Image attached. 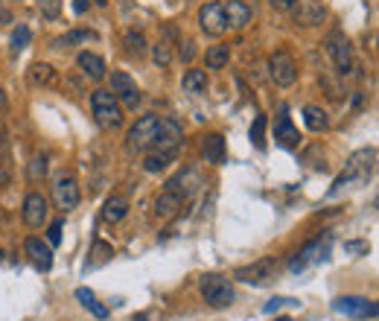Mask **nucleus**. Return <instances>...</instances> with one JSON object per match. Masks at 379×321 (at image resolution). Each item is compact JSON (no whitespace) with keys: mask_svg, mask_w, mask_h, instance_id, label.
Returning <instances> with one entry per match:
<instances>
[{"mask_svg":"<svg viewBox=\"0 0 379 321\" xmlns=\"http://www.w3.org/2000/svg\"><path fill=\"white\" fill-rule=\"evenodd\" d=\"M91 111H94V120L100 123L105 132H114V128L123 126V105L117 103V96L105 88L91 94Z\"/></svg>","mask_w":379,"mask_h":321,"instance_id":"f257e3e1","label":"nucleus"},{"mask_svg":"<svg viewBox=\"0 0 379 321\" xmlns=\"http://www.w3.org/2000/svg\"><path fill=\"white\" fill-rule=\"evenodd\" d=\"M373 160H376V152H373V149H356V152L348 158V167L341 170V175L336 179L333 190H329V196H333V193H339V190H344L348 184L365 181L368 175H371V170H373Z\"/></svg>","mask_w":379,"mask_h":321,"instance_id":"f03ea898","label":"nucleus"},{"mask_svg":"<svg viewBox=\"0 0 379 321\" xmlns=\"http://www.w3.org/2000/svg\"><path fill=\"white\" fill-rule=\"evenodd\" d=\"M199 289H202V298L210 304V307H216V310L230 307V304L237 301L234 283H230L228 278H222V275H202Z\"/></svg>","mask_w":379,"mask_h":321,"instance_id":"7ed1b4c3","label":"nucleus"},{"mask_svg":"<svg viewBox=\"0 0 379 321\" xmlns=\"http://www.w3.org/2000/svg\"><path fill=\"white\" fill-rule=\"evenodd\" d=\"M324 44H327V53H329V59H333V64H336V70H339L341 76L353 73L356 61H353V44L348 41V36L336 29V32H329Z\"/></svg>","mask_w":379,"mask_h":321,"instance_id":"20e7f679","label":"nucleus"},{"mask_svg":"<svg viewBox=\"0 0 379 321\" xmlns=\"http://www.w3.org/2000/svg\"><path fill=\"white\" fill-rule=\"evenodd\" d=\"M158 123H161V117H158V114H143L135 126L128 128V140H126V147H128L131 152H146V149H152L155 135H158Z\"/></svg>","mask_w":379,"mask_h":321,"instance_id":"39448f33","label":"nucleus"},{"mask_svg":"<svg viewBox=\"0 0 379 321\" xmlns=\"http://www.w3.org/2000/svg\"><path fill=\"white\" fill-rule=\"evenodd\" d=\"M269 73L280 88H289V85H295V79H298V64H295V59L286 50H274L269 56Z\"/></svg>","mask_w":379,"mask_h":321,"instance_id":"423d86ee","label":"nucleus"},{"mask_svg":"<svg viewBox=\"0 0 379 321\" xmlns=\"http://www.w3.org/2000/svg\"><path fill=\"white\" fill-rule=\"evenodd\" d=\"M327 251H329V234H321V237H315L312 243H306L298 254L292 257V263H289V269L298 275V271H304L306 266H312L315 260H324L327 257Z\"/></svg>","mask_w":379,"mask_h":321,"instance_id":"0eeeda50","label":"nucleus"},{"mask_svg":"<svg viewBox=\"0 0 379 321\" xmlns=\"http://www.w3.org/2000/svg\"><path fill=\"white\" fill-rule=\"evenodd\" d=\"M274 271H277V260L274 257H262V260H254L248 266H242L237 269V281L242 283H251V286H262V283H269L274 278Z\"/></svg>","mask_w":379,"mask_h":321,"instance_id":"6e6552de","label":"nucleus"},{"mask_svg":"<svg viewBox=\"0 0 379 321\" xmlns=\"http://www.w3.org/2000/svg\"><path fill=\"white\" fill-rule=\"evenodd\" d=\"M21 219H24V225H27V228H32V231H38L41 225L47 222V199L41 196L38 190H29L27 196H24Z\"/></svg>","mask_w":379,"mask_h":321,"instance_id":"1a4fd4ad","label":"nucleus"},{"mask_svg":"<svg viewBox=\"0 0 379 321\" xmlns=\"http://www.w3.org/2000/svg\"><path fill=\"white\" fill-rule=\"evenodd\" d=\"M199 24H202V29L207 32V36H213V38H219V36H225L228 32V18H225V6L222 3H205L202 9H199Z\"/></svg>","mask_w":379,"mask_h":321,"instance_id":"9d476101","label":"nucleus"},{"mask_svg":"<svg viewBox=\"0 0 379 321\" xmlns=\"http://www.w3.org/2000/svg\"><path fill=\"white\" fill-rule=\"evenodd\" d=\"M333 310L348 315V318H371V315H376V304L362 298V295H341L333 301Z\"/></svg>","mask_w":379,"mask_h":321,"instance_id":"9b49d317","label":"nucleus"},{"mask_svg":"<svg viewBox=\"0 0 379 321\" xmlns=\"http://www.w3.org/2000/svg\"><path fill=\"white\" fill-rule=\"evenodd\" d=\"M111 94L117 96V103L126 105V108H138V103H140V91L135 85V79L123 70L111 73Z\"/></svg>","mask_w":379,"mask_h":321,"instance_id":"f8f14e48","label":"nucleus"},{"mask_svg":"<svg viewBox=\"0 0 379 321\" xmlns=\"http://www.w3.org/2000/svg\"><path fill=\"white\" fill-rule=\"evenodd\" d=\"M181 140H184V128H181V123L172 120V117H161L152 149H178Z\"/></svg>","mask_w":379,"mask_h":321,"instance_id":"ddd939ff","label":"nucleus"},{"mask_svg":"<svg viewBox=\"0 0 379 321\" xmlns=\"http://www.w3.org/2000/svg\"><path fill=\"white\" fill-rule=\"evenodd\" d=\"M79 181L73 179V175H61V179H56L53 184V202L61 207V211H73V207L79 204Z\"/></svg>","mask_w":379,"mask_h":321,"instance_id":"4468645a","label":"nucleus"},{"mask_svg":"<svg viewBox=\"0 0 379 321\" xmlns=\"http://www.w3.org/2000/svg\"><path fill=\"white\" fill-rule=\"evenodd\" d=\"M199 187H202V175H199V170H195V167L181 170V172L175 175V179H170V181H167V190L178 193L181 199H193L195 193H199Z\"/></svg>","mask_w":379,"mask_h":321,"instance_id":"2eb2a0df","label":"nucleus"},{"mask_svg":"<svg viewBox=\"0 0 379 321\" xmlns=\"http://www.w3.org/2000/svg\"><path fill=\"white\" fill-rule=\"evenodd\" d=\"M274 140H277L283 149H295V147L301 143V132L295 128V123H292V117H289L286 108H280V114L274 117Z\"/></svg>","mask_w":379,"mask_h":321,"instance_id":"dca6fc26","label":"nucleus"},{"mask_svg":"<svg viewBox=\"0 0 379 321\" xmlns=\"http://www.w3.org/2000/svg\"><path fill=\"white\" fill-rule=\"evenodd\" d=\"M24 251H27V257H29V263L36 266L38 271H50V269H53V251H50V246H47L44 239L27 237V239H24Z\"/></svg>","mask_w":379,"mask_h":321,"instance_id":"f3484780","label":"nucleus"},{"mask_svg":"<svg viewBox=\"0 0 379 321\" xmlns=\"http://www.w3.org/2000/svg\"><path fill=\"white\" fill-rule=\"evenodd\" d=\"M76 64H79V70L85 73L88 79H94V82H100V79H105V59L103 56H96L91 50H82L76 56Z\"/></svg>","mask_w":379,"mask_h":321,"instance_id":"a211bd4d","label":"nucleus"},{"mask_svg":"<svg viewBox=\"0 0 379 321\" xmlns=\"http://www.w3.org/2000/svg\"><path fill=\"white\" fill-rule=\"evenodd\" d=\"M225 6V18H228V29H245L251 24V9L242 3V0H228Z\"/></svg>","mask_w":379,"mask_h":321,"instance_id":"6ab92c4d","label":"nucleus"},{"mask_svg":"<svg viewBox=\"0 0 379 321\" xmlns=\"http://www.w3.org/2000/svg\"><path fill=\"white\" fill-rule=\"evenodd\" d=\"M181 204H184V199H181L178 193L163 187V193H158V199H155V216L158 219H170V216H175L181 211Z\"/></svg>","mask_w":379,"mask_h":321,"instance_id":"aec40b11","label":"nucleus"},{"mask_svg":"<svg viewBox=\"0 0 379 321\" xmlns=\"http://www.w3.org/2000/svg\"><path fill=\"white\" fill-rule=\"evenodd\" d=\"M202 155L207 164H222L225 160V137L219 132H207L202 137Z\"/></svg>","mask_w":379,"mask_h":321,"instance_id":"412c9836","label":"nucleus"},{"mask_svg":"<svg viewBox=\"0 0 379 321\" xmlns=\"http://www.w3.org/2000/svg\"><path fill=\"white\" fill-rule=\"evenodd\" d=\"M175 158H178V149H152L143 160V170L146 172H163Z\"/></svg>","mask_w":379,"mask_h":321,"instance_id":"4be33fe9","label":"nucleus"},{"mask_svg":"<svg viewBox=\"0 0 379 321\" xmlns=\"http://www.w3.org/2000/svg\"><path fill=\"white\" fill-rule=\"evenodd\" d=\"M27 82H29V85H38V88L53 85V82H56V68H53V64H47V61H36V64H32V68L27 70Z\"/></svg>","mask_w":379,"mask_h":321,"instance_id":"5701e85b","label":"nucleus"},{"mask_svg":"<svg viewBox=\"0 0 379 321\" xmlns=\"http://www.w3.org/2000/svg\"><path fill=\"white\" fill-rule=\"evenodd\" d=\"M128 216V199L126 196H111L105 199V207H103V219L105 222H123Z\"/></svg>","mask_w":379,"mask_h":321,"instance_id":"b1692460","label":"nucleus"},{"mask_svg":"<svg viewBox=\"0 0 379 321\" xmlns=\"http://www.w3.org/2000/svg\"><path fill=\"white\" fill-rule=\"evenodd\" d=\"M228 61H230L228 44H213L210 50L205 53V68L207 70H222V68H228Z\"/></svg>","mask_w":379,"mask_h":321,"instance_id":"393cba45","label":"nucleus"},{"mask_svg":"<svg viewBox=\"0 0 379 321\" xmlns=\"http://www.w3.org/2000/svg\"><path fill=\"white\" fill-rule=\"evenodd\" d=\"M76 301H79L82 307H85V310H88L94 318H108V307H103V304L96 301V295L91 292V289H85V286L76 289Z\"/></svg>","mask_w":379,"mask_h":321,"instance_id":"a878e982","label":"nucleus"},{"mask_svg":"<svg viewBox=\"0 0 379 321\" xmlns=\"http://www.w3.org/2000/svg\"><path fill=\"white\" fill-rule=\"evenodd\" d=\"M181 88H184L187 94H205V91H207V73L199 70V68L187 70L184 79H181Z\"/></svg>","mask_w":379,"mask_h":321,"instance_id":"bb28decb","label":"nucleus"},{"mask_svg":"<svg viewBox=\"0 0 379 321\" xmlns=\"http://www.w3.org/2000/svg\"><path fill=\"white\" fill-rule=\"evenodd\" d=\"M304 123H306L309 132H324V128L329 126L324 108H318V105H306L304 108Z\"/></svg>","mask_w":379,"mask_h":321,"instance_id":"cd10ccee","label":"nucleus"},{"mask_svg":"<svg viewBox=\"0 0 379 321\" xmlns=\"http://www.w3.org/2000/svg\"><path fill=\"white\" fill-rule=\"evenodd\" d=\"M123 47H126V53L131 56V59H140V56H146V38L140 36V32H126L123 36Z\"/></svg>","mask_w":379,"mask_h":321,"instance_id":"c85d7f7f","label":"nucleus"},{"mask_svg":"<svg viewBox=\"0 0 379 321\" xmlns=\"http://www.w3.org/2000/svg\"><path fill=\"white\" fill-rule=\"evenodd\" d=\"M96 36L91 29H70L68 36H61V38H56L53 41V47H73V44H82V41H94Z\"/></svg>","mask_w":379,"mask_h":321,"instance_id":"c756f323","label":"nucleus"},{"mask_svg":"<svg viewBox=\"0 0 379 321\" xmlns=\"http://www.w3.org/2000/svg\"><path fill=\"white\" fill-rule=\"evenodd\" d=\"M152 61L158 64V68H170V64H172V44L170 41H158L152 47Z\"/></svg>","mask_w":379,"mask_h":321,"instance_id":"7c9ffc66","label":"nucleus"},{"mask_svg":"<svg viewBox=\"0 0 379 321\" xmlns=\"http://www.w3.org/2000/svg\"><path fill=\"white\" fill-rule=\"evenodd\" d=\"M29 38H32V32H29V27H15L12 29V38H9V47H12V53H21L24 47L29 44Z\"/></svg>","mask_w":379,"mask_h":321,"instance_id":"2f4dec72","label":"nucleus"},{"mask_svg":"<svg viewBox=\"0 0 379 321\" xmlns=\"http://www.w3.org/2000/svg\"><path fill=\"white\" fill-rule=\"evenodd\" d=\"M318 21H324V6L306 3V6L298 12V24H318Z\"/></svg>","mask_w":379,"mask_h":321,"instance_id":"473e14b6","label":"nucleus"},{"mask_svg":"<svg viewBox=\"0 0 379 321\" xmlns=\"http://www.w3.org/2000/svg\"><path fill=\"white\" fill-rule=\"evenodd\" d=\"M251 143L257 149L266 147V117H262V114H257L254 123H251Z\"/></svg>","mask_w":379,"mask_h":321,"instance_id":"72a5a7b5","label":"nucleus"},{"mask_svg":"<svg viewBox=\"0 0 379 321\" xmlns=\"http://www.w3.org/2000/svg\"><path fill=\"white\" fill-rule=\"evenodd\" d=\"M38 9L47 21H59L61 18V0H38Z\"/></svg>","mask_w":379,"mask_h":321,"instance_id":"f704fd0d","label":"nucleus"},{"mask_svg":"<svg viewBox=\"0 0 379 321\" xmlns=\"http://www.w3.org/2000/svg\"><path fill=\"white\" fill-rule=\"evenodd\" d=\"M283 307H298V301H292V298H272V301L266 304V313L272 315V313L283 310Z\"/></svg>","mask_w":379,"mask_h":321,"instance_id":"c9c22d12","label":"nucleus"},{"mask_svg":"<svg viewBox=\"0 0 379 321\" xmlns=\"http://www.w3.org/2000/svg\"><path fill=\"white\" fill-rule=\"evenodd\" d=\"M47 172V155H36L32 158V164H29V175H36V179H41V175Z\"/></svg>","mask_w":379,"mask_h":321,"instance_id":"e433bc0d","label":"nucleus"},{"mask_svg":"<svg viewBox=\"0 0 379 321\" xmlns=\"http://www.w3.org/2000/svg\"><path fill=\"white\" fill-rule=\"evenodd\" d=\"M91 254H94V260L100 263V260H108V257H111L114 251H111V246H108V243H103V239H100V243H94V251H91Z\"/></svg>","mask_w":379,"mask_h":321,"instance_id":"4c0bfd02","label":"nucleus"},{"mask_svg":"<svg viewBox=\"0 0 379 321\" xmlns=\"http://www.w3.org/2000/svg\"><path fill=\"white\" fill-rule=\"evenodd\" d=\"M61 228L64 225L56 219V222H50V231H47V239H50V246H59L61 243Z\"/></svg>","mask_w":379,"mask_h":321,"instance_id":"58836bf2","label":"nucleus"},{"mask_svg":"<svg viewBox=\"0 0 379 321\" xmlns=\"http://www.w3.org/2000/svg\"><path fill=\"white\" fill-rule=\"evenodd\" d=\"M272 3H274L280 12H292L295 6H298V0H272Z\"/></svg>","mask_w":379,"mask_h":321,"instance_id":"ea45409f","label":"nucleus"},{"mask_svg":"<svg viewBox=\"0 0 379 321\" xmlns=\"http://www.w3.org/2000/svg\"><path fill=\"white\" fill-rule=\"evenodd\" d=\"M0 24H12V12L6 9L3 0H0Z\"/></svg>","mask_w":379,"mask_h":321,"instance_id":"a19ab883","label":"nucleus"},{"mask_svg":"<svg viewBox=\"0 0 379 321\" xmlns=\"http://www.w3.org/2000/svg\"><path fill=\"white\" fill-rule=\"evenodd\" d=\"M88 6H91V0H76V3H73V12H76V15H85Z\"/></svg>","mask_w":379,"mask_h":321,"instance_id":"79ce46f5","label":"nucleus"},{"mask_svg":"<svg viewBox=\"0 0 379 321\" xmlns=\"http://www.w3.org/2000/svg\"><path fill=\"white\" fill-rule=\"evenodd\" d=\"M193 53H195V47H193V41H187V44H184V50H181V59L190 61V59H193Z\"/></svg>","mask_w":379,"mask_h":321,"instance_id":"37998d69","label":"nucleus"},{"mask_svg":"<svg viewBox=\"0 0 379 321\" xmlns=\"http://www.w3.org/2000/svg\"><path fill=\"white\" fill-rule=\"evenodd\" d=\"M3 100H6V96H3V88H0V108H3Z\"/></svg>","mask_w":379,"mask_h":321,"instance_id":"c03bdc74","label":"nucleus"},{"mask_svg":"<svg viewBox=\"0 0 379 321\" xmlns=\"http://www.w3.org/2000/svg\"><path fill=\"white\" fill-rule=\"evenodd\" d=\"M272 321H292V318H286V315H280V318H272Z\"/></svg>","mask_w":379,"mask_h":321,"instance_id":"a18cd8bd","label":"nucleus"},{"mask_svg":"<svg viewBox=\"0 0 379 321\" xmlns=\"http://www.w3.org/2000/svg\"><path fill=\"white\" fill-rule=\"evenodd\" d=\"M376 47H379V36H376Z\"/></svg>","mask_w":379,"mask_h":321,"instance_id":"49530a36","label":"nucleus"},{"mask_svg":"<svg viewBox=\"0 0 379 321\" xmlns=\"http://www.w3.org/2000/svg\"><path fill=\"white\" fill-rule=\"evenodd\" d=\"M376 207H379V199H376Z\"/></svg>","mask_w":379,"mask_h":321,"instance_id":"de8ad7c7","label":"nucleus"}]
</instances>
